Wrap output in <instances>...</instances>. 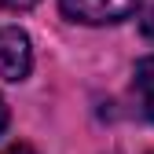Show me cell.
Returning <instances> with one entry per match:
<instances>
[{"instance_id":"obj_1","label":"cell","mask_w":154,"mask_h":154,"mask_svg":"<svg viewBox=\"0 0 154 154\" xmlns=\"http://www.w3.org/2000/svg\"><path fill=\"white\" fill-rule=\"evenodd\" d=\"M59 8L66 18L85 26H106V22H121L140 8V0H59Z\"/></svg>"},{"instance_id":"obj_2","label":"cell","mask_w":154,"mask_h":154,"mask_svg":"<svg viewBox=\"0 0 154 154\" xmlns=\"http://www.w3.org/2000/svg\"><path fill=\"white\" fill-rule=\"evenodd\" d=\"M33 66V48H29V37L15 26L0 29V77L4 81H22L29 77Z\"/></svg>"},{"instance_id":"obj_3","label":"cell","mask_w":154,"mask_h":154,"mask_svg":"<svg viewBox=\"0 0 154 154\" xmlns=\"http://www.w3.org/2000/svg\"><path fill=\"white\" fill-rule=\"evenodd\" d=\"M132 88L140 95V110L154 121V55L136 63V73H132Z\"/></svg>"},{"instance_id":"obj_4","label":"cell","mask_w":154,"mask_h":154,"mask_svg":"<svg viewBox=\"0 0 154 154\" xmlns=\"http://www.w3.org/2000/svg\"><path fill=\"white\" fill-rule=\"evenodd\" d=\"M140 29H143V37H147V41H154V4L147 8V15H143V22H140Z\"/></svg>"},{"instance_id":"obj_5","label":"cell","mask_w":154,"mask_h":154,"mask_svg":"<svg viewBox=\"0 0 154 154\" xmlns=\"http://www.w3.org/2000/svg\"><path fill=\"white\" fill-rule=\"evenodd\" d=\"M37 4V0H0V8H8V11H29Z\"/></svg>"},{"instance_id":"obj_6","label":"cell","mask_w":154,"mask_h":154,"mask_svg":"<svg viewBox=\"0 0 154 154\" xmlns=\"http://www.w3.org/2000/svg\"><path fill=\"white\" fill-rule=\"evenodd\" d=\"M4 154H37V150H33L29 143H11V147H8Z\"/></svg>"},{"instance_id":"obj_7","label":"cell","mask_w":154,"mask_h":154,"mask_svg":"<svg viewBox=\"0 0 154 154\" xmlns=\"http://www.w3.org/2000/svg\"><path fill=\"white\" fill-rule=\"evenodd\" d=\"M4 128H8V103L0 99V132H4Z\"/></svg>"},{"instance_id":"obj_8","label":"cell","mask_w":154,"mask_h":154,"mask_svg":"<svg viewBox=\"0 0 154 154\" xmlns=\"http://www.w3.org/2000/svg\"><path fill=\"white\" fill-rule=\"evenodd\" d=\"M147 154H154V150H147Z\"/></svg>"}]
</instances>
